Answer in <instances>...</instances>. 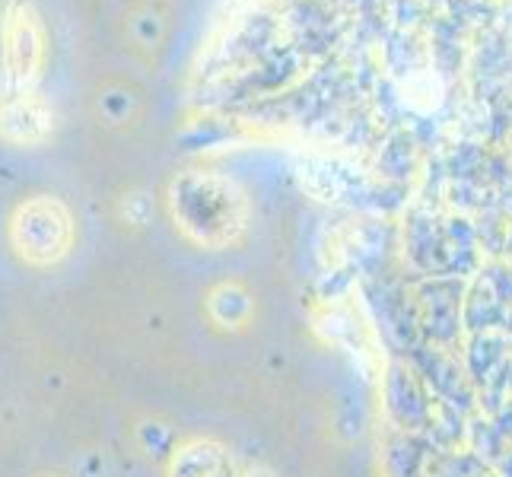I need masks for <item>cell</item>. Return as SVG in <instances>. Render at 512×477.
I'll use <instances>...</instances> for the list:
<instances>
[{"label":"cell","mask_w":512,"mask_h":477,"mask_svg":"<svg viewBox=\"0 0 512 477\" xmlns=\"http://www.w3.org/2000/svg\"><path fill=\"white\" fill-rule=\"evenodd\" d=\"M172 477H229V462L223 449L210 443H191L175 455Z\"/></svg>","instance_id":"5"},{"label":"cell","mask_w":512,"mask_h":477,"mask_svg":"<svg viewBox=\"0 0 512 477\" xmlns=\"http://www.w3.org/2000/svg\"><path fill=\"white\" fill-rule=\"evenodd\" d=\"M166 207L175 229L207 252L229 249L249 233L252 204L239 182L220 172L191 169L175 175L166 191Z\"/></svg>","instance_id":"1"},{"label":"cell","mask_w":512,"mask_h":477,"mask_svg":"<svg viewBox=\"0 0 512 477\" xmlns=\"http://www.w3.org/2000/svg\"><path fill=\"white\" fill-rule=\"evenodd\" d=\"M45 35L29 4H13L4 20V93H35L42 74Z\"/></svg>","instance_id":"3"},{"label":"cell","mask_w":512,"mask_h":477,"mask_svg":"<svg viewBox=\"0 0 512 477\" xmlns=\"http://www.w3.org/2000/svg\"><path fill=\"white\" fill-rule=\"evenodd\" d=\"M51 125H55L51 109L35 93H0V134L4 137L16 144H39L51 134Z\"/></svg>","instance_id":"4"},{"label":"cell","mask_w":512,"mask_h":477,"mask_svg":"<svg viewBox=\"0 0 512 477\" xmlns=\"http://www.w3.org/2000/svg\"><path fill=\"white\" fill-rule=\"evenodd\" d=\"M10 245L32 268H51L74 249V214L61 198L35 194L13 210Z\"/></svg>","instance_id":"2"}]
</instances>
